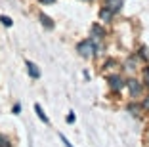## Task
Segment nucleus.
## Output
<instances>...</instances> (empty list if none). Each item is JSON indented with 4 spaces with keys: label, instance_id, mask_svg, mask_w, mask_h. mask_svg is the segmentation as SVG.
<instances>
[{
    "label": "nucleus",
    "instance_id": "1",
    "mask_svg": "<svg viewBox=\"0 0 149 147\" xmlns=\"http://www.w3.org/2000/svg\"><path fill=\"white\" fill-rule=\"evenodd\" d=\"M77 52L82 57H92L94 54H96V48H94V44L90 42V40H82V42H79V46H77Z\"/></svg>",
    "mask_w": 149,
    "mask_h": 147
},
{
    "label": "nucleus",
    "instance_id": "2",
    "mask_svg": "<svg viewBox=\"0 0 149 147\" xmlns=\"http://www.w3.org/2000/svg\"><path fill=\"white\" fill-rule=\"evenodd\" d=\"M126 86H128V90H130L132 98H138V95L141 94V90H143V82H140L138 78H128Z\"/></svg>",
    "mask_w": 149,
    "mask_h": 147
},
{
    "label": "nucleus",
    "instance_id": "3",
    "mask_svg": "<svg viewBox=\"0 0 149 147\" xmlns=\"http://www.w3.org/2000/svg\"><path fill=\"white\" fill-rule=\"evenodd\" d=\"M107 82H109V86H111V90H115V92H118V90H123L124 86H126V80H124L120 75H111L109 78H107Z\"/></svg>",
    "mask_w": 149,
    "mask_h": 147
},
{
    "label": "nucleus",
    "instance_id": "4",
    "mask_svg": "<svg viewBox=\"0 0 149 147\" xmlns=\"http://www.w3.org/2000/svg\"><path fill=\"white\" fill-rule=\"evenodd\" d=\"M103 6H105L109 12L115 13V12H118V10L123 8V0H105V4H103Z\"/></svg>",
    "mask_w": 149,
    "mask_h": 147
},
{
    "label": "nucleus",
    "instance_id": "5",
    "mask_svg": "<svg viewBox=\"0 0 149 147\" xmlns=\"http://www.w3.org/2000/svg\"><path fill=\"white\" fill-rule=\"evenodd\" d=\"M27 71H29V75H31L33 78H40V71L33 61H27Z\"/></svg>",
    "mask_w": 149,
    "mask_h": 147
},
{
    "label": "nucleus",
    "instance_id": "6",
    "mask_svg": "<svg viewBox=\"0 0 149 147\" xmlns=\"http://www.w3.org/2000/svg\"><path fill=\"white\" fill-rule=\"evenodd\" d=\"M92 36H94V40H101L105 36V31L101 29L100 25H92Z\"/></svg>",
    "mask_w": 149,
    "mask_h": 147
},
{
    "label": "nucleus",
    "instance_id": "7",
    "mask_svg": "<svg viewBox=\"0 0 149 147\" xmlns=\"http://www.w3.org/2000/svg\"><path fill=\"white\" fill-rule=\"evenodd\" d=\"M136 65H138V59H136V56H132V57H128V61L124 63V67H126V71H134Z\"/></svg>",
    "mask_w": 149,
    "mask_h": 147
},
{
    "label": "nucleus",
    "instance_id": "8",
    "mask_svg": "<svg viewBox=\"0 0 149 147\" xmlns=\"http://www.w3.org/2000/svg\"><path fill=\"white\" fill-rule=\"evenodd\" d=\"M35 111H36V115H38V118H40V121H44V122H46V124H48L50 121H48V117H46V113L42 111V107H40L38 103L35 105Z\"/></svg>",
    "mask_w": 149,
    "mask_h": 147
},
{
    "label": "nucleus",
    "instance_id": "9",
    "mask_svg": "<svg viewBox=\"0 0 149 147\" xmlns=\"http://www.w3.org/2000/svg\"><path fill=\"white\" fill-rule=\"evenodd\" d=\"M100 17L103 19V21H109V19L113 17V12H109V10H107V8H103V10H101V12H100Z\"/></svg>",
    "mask_w": 149,
    "mask_h": 147
},
{
    "label": "nucleus",
    "instance_id": "10",
    "mask_svg": "<svg viewBox=\"0 0 149 147\" xmlns=\"http://www.w3.org/2000/svg\"><path fill=\"white\" fill-rule=\"evenodd\" d=\"M40 21H42V25L48 27V29H54V21L48 17V15H40Z\"/></svg>",
    "mask_w": 149,
    "mask_h": 147
},
{
    "label": "nucleus",
    "instance_id": "11",
    "mask_svg": "<svg viewBox=\"0 0 149 147\" xmlns=\"http://www.w3.org/2000/svg\"><path fill=\"white\" fill-rule=\"evenodd\" d=\"M0 21H2V25H4V27H12V23H13L8 15H0Z\"/></svg>",
    "mask_w": 149,
    "mask_h": 147
},
{
    "label": "nucleus",
    "instance_id": "12",
    "mask_svg": "<svg viewBox=\"0 0 149 147\" xmlns=\"http://www.w3.org/2000/svg\"><path fill=\"white\" fill-rule=\"evenodd\" d=\"M141 109H143V111H147V113H149V95H145L143 103H141Z\"/></svg>",
    "mask_w": 149,
    "mask_h": 147
},
{
    "label": "nucleus",
    "instance_id": "13",
    "mask_svg": "<svg viewBox=\"0 0 149 147\" xmlns=\"http://www.w3.org/2000/svg\"><path fill=\"white\" fill-rule=\"evenodd\" d=\"M128 111H130L132 115H136V117H140V107H134V105H130V107H128Z\"/></svg>",
    "mask_w": 149,
    "mask_h": 147
},
{
    "label": "nucleus",
    "instance_id": "14",
    "mask_svg": "<svg viewBox=\"0 0 149 147\" xmlns=\"http://www.w3.org/2000/svg\"><path fill=\"white\" fill-rule=\"evenodd\" d=\"M0 147H10V141L6 138H2V136H0Z\"/></svg>",
    "mask_w": 149,
    "mask_h": 147
},
{
    "label": "nucleus",
    "instance_id": "15",
    "mask_svg": "<svg viewBox=\"0 0 149 147\" xmlns=\"http://www.w3.org/2000/svg\"><path fill=\"white\" fill-rule=\"evenodd\" d=\"M59 138H61V141H63V143H65V147H73V145L69 143V139L65 138V136H59Z\"/></svg>",
    "mask_w": 149,
    "mask_h": 147
},
{
    "label": "nucleus",
    "instance_id": "16",
    "mask_svg": "<svg viewBox=\"0 0 149 147\" xmlns=\"http://www.w3.org/2000/svg\"><path fill=\"white\" fill-rule=\"evenodd\" d=\"M143 84H147V86H149V69H145V82Z\"/></svg>",
    "mask_w": 149,
    "mask_h": 147
},
{
    "label": "nucleus",
    "instance_id": "17",
    "mask_svg": "<svg viewBox=\"0 0 149 147\" xmlns=\"http://www.w3.org/2000/svg\"><path fill=\"white\" fill-rule=\"evenodd\" d=\"M74 121V115L73 113H69V115H67V122H73Z\"/></svg>",
    "mask_w": 149,
    "mask_h": 147
},
{
    "label": "nucleus",
    "instance_id": "18",
    "mask_svg": "<svg viewBox=\"0 0 149 147\" xmlns=\"http://www.w3.org/2000/svg\"><path fill=\"white\" fill-rule=\"evenodd\" d=\"M19 111H21V105H15V107H13V113H15V115H17Z\"/></svg>",
    "mask_w": 149,
    "mask_h": 147
},
{
    "label": "nucleus",
    "instance_id": "19",
    "mask_svg": "<svg viewBox=\"0 0 149 147\" xmlns=\"http://www.w3.org/2000/svg\"><path fill=\"white\" fill-rule=\"evenodd\" d=\"M40 2H42V4H54L56 0H40Z\"/></svg>",
    "mask_w": 149,
    "mask_h": 147
}]
</instances>
